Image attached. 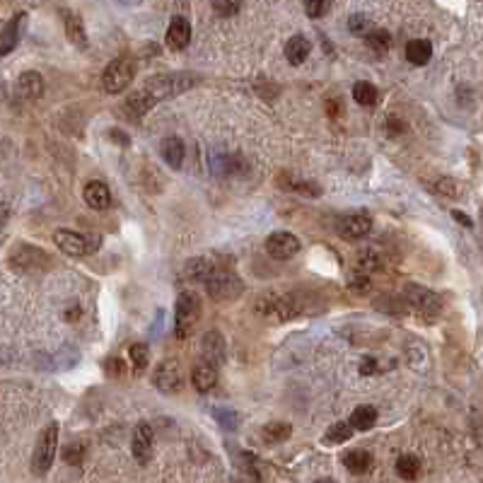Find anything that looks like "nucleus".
Here are the masks:
<instances>
[{"label":"nucleus","mask_w":483,"mask_h":483,"mask_svg":"<svg viewBox=\"0 0 483 483\" xmlns=\"http://www.w3.org/2000/svg\"><path fill=\"white\" fill-rule=\"evenodd\" d=\"M254 312H257L259 319L271 321V324H283V321L300 316L302 307L288 295H261L254 300Z\"/></svg>","instance_id":"f257e3e1"},{"label":"nucleus","mask_w":483,"mask_h":483,"mask_svg":"<svg viewBox=\"0 0 483 483\" xmlns=\"http://www.w3.org/2000/svg\"><path fill=\"white\" fill-rule=\"evenodd\" d=\"M196 83H198V75H193V73H164V75L150 78L145 89H148L158 102H162V99H169V97H174V94L186 92V89H191Z\"/></svg>","instance_id":"f03ea898"},{"label":"nucleus","mask_w":483,"mask_h":483,"mask_svg":"<svg viewBox=\"0 0 483 483\" xmlns=\"http://www.w3.org/2000/svg\"><path fill=\"white\" fill-rule=\"evenodd\" d=\"M201 297L191 290H184L177 297V310H174V334L177 339H186L193 331V326L201 319Z\"/></svg>","instance_id":"7ed1b4c3"},{"label":"nucleus","mask_w":483,"mask_h":483,"mask_svg":"<svg viewBox=\"0 0 483 483\" xmlns=\"http://www.w3.org/2000/svg\"><path fill=\"white\" fill-rule=\"evenodd\" d=\"M56 449H58V423H49L41 430L39 440L34 444V454H32V471L36 476H44L51 469L56 459Z\"/></svg>","instance_id":"20e7f679"},{"label":"nucleus","mask_w":483,"mask_h":483,"mask_svg":"<svg viewBox=\"0 0 483 483\" xmlns=\"http://www.w3.org/2000/svg\"><path fill=\"white\" fill-rule=\"evenodd\" d=\"M136 78V63L131 58H114L102 73V87L109 94L124 92Z\"/></svg>","instance_id":"39448f33"},{"label":"nucleus","mask_w":483,"mask_h":483,"mask_svg":"<svg viewBox=\"0 0 483 483\" xmlns=\"http://www.w3.org/2000/svg\"><path fill=\"white\" fill-rule=\"evenodd\" d=\"M206 292L213 297L215 302H230L237 300V297L244 292V283L237 273L232 271H217L211 281H206Z\"/></svg>","instance_id":"423d86ee"},{"label":"nucleus","mask_w":483,"mask_h":483,"mask_svg":"<svg viewBox=\"0 0 483 483\" xmlns=\"http://www.w3.org/2000/svg\"><path fill=\"white\" fill-rule=\"evenodd\" d=\"M54 242L56 247L63 254H68V257H87L89 252H94L99 247V239H92L89 235L73 230H56Z\"/></svg>","instance_id":"0eeeda50"},{"label":"nucleus","mask_w":483,"mask_h":483,"mask_svg":"<svg viewBox=\"0 0 483 483\" xmlns=\"http://www.w3.org/2000/svg\"><path fill=\"white\" fill-rule=\"evenodd\" d=\"M153 382L162 394H177V391H182V387H184L182 365H179L177 360H162V363L155 367Z\"/></svg>","instance_id":"6e6552de"},{"label":"nucleus","mask_w":483,"mask_h":483,"mask_svg":"<svg viewBox=\"0 0 483 483\" xmlns=\"http://www.w3.org/2000/svg\"><path fill=\"white\" fill-rule=\"evenodd\" d=\"M300 252V239L292 232H271L266 237V254L278 261H288Z\"/></svg>","instance_id":"1a4fd4ad"},{"label":"nucleus","mask_w":483,"mask_h":483,"mask_svg":"<svg viewBox=\"0 0 483 483\" xmlns=\"http://www.w3.org/2000/svg\"><path fill=\"white\" fill-rule=\"evenodd\" d=\"M372 230V217L365 213H355V215H343L336 222V232L343 239H363Z\"/></svg>","instance_id":"9d476101"},{"label":"nucleus","mask_w":483,"mask_h":483,"mask_svg":"<svg viewBox=\"0 0 483 483\" xmlns=\"http://www.w3.org/2000/svg\"><path fill=\"white\" fill-rule=\"evenodd\" d=\"M217 271H222V264L217 261L215 257H198L186 264L184 278H186V281H201L203 286H206V281H211Z\"/></svg>","instance_id":"9b49d317"},{"label":"nucleus","mask_w":483,"mask_h":483,"mask_svg":"<svg viewBox=\"0 0 483 483\" xmlns=\"http://www.w3.org/2000/svg\"><path fill=\"white\" fill-rule=\"evenodd\" d=\"M131 447H133L136 462H140V464L150 462V457H153V447H155V435H153V428H150L148 423L136 425L133 442H131Z\"/></svg>","instance_id":"f8f14e48"},{"label":"nucleus","mask_w":483,"mask_h":483,"mask_svg":"<svg viewBox=\"0 0 483 483\" xmlns=\"http://www.w3.org/2000/svg\"><path fill=\"white\" fill-rule=\"evenodd\" d=\"M404 295H406V300H409L418 312H423V314H438L440 312V297L435 295L433 290H425V288H420V286H409Z\"/></svg>","instance_id":"ddd939ff"},{"label":"nucleus","mask_w":483,"mask_h":483,"mask_svg":"<svg viewBox=\"0 0 483 483\" xmlns=\"http://www.w3.org/2000/svg\"><path fill=\"white\" fill-rule=\"evenodd\" d=\"M167 46L172 51H184L189 46V41H191V25H189L186 17H174L172 22H169V30H167Z\"/></svg>","instance_id":"4468645a"},{"label":"nucleus","mask_w":483,"mask_h":483,"mask_svg":"<svg viewBox=\"0 0 483 483\" xmlns=\"http://www.w3.org/2000/svg\"><path fill=\"white\" fill-rule=\"evenodd\" d=\"M201 355L206 363L211 365H220L222 360H225V339L220 336V331H208L201 341Z\"/></svg>","instance_id":"2eb2a0df"},{"label":"nucleus","mask_w":483,"mask_h":483,"mask_svg":"<svg viewBox=\"0 0 483 483\" xmlns=\"http://www.w3.org/2000/svg\"><path fill=\"white\" fill-rule=\"evenodd\" d=\"M278 186L283 191H292V193H302V196H319L321 189L316 184H312L310 179H302L297 174H288V172H281L278 174Z\"/></svg>","instance_id":"dca6fc26"},{"label":"nucleus","mask_w":483,"mask_h":483,"mask_svg":"<svg viewBox=\"0 0 483 483\" xmlns=\"http://www.w3.org/2000/svg\"><path fill=\"white\" fill-rule=\"evenodd\" d=\"M25 20H27L25 12H17V15L6 25V30L0 34V54L3 56H8L17 44H20V34H22V27H25Z\"/></svg>","instance_id":"f3484780"},{"label":"nucleus","mask_w":483,"mask_h":483,"mask_svg":"<svg viewBox=\"0 0 483 483\" xmlns=\"http://www.w3.org/2000/svg\"><path fill=\"white\" fill-rule=\"evenodd\" d=\"M191 382H193V389H196L198 394H208L217 382V367L211 365V363H206V360H201V363L193 367Z\"/></svg>","instance_id":"a211bd4d"},{"label":"nucleus","mask_w":483,"mask_h":483,"mask_svg":"<svg viewBox=\"0 0 483 483\" xmlns=\"http://www.w3.org/2000/svg\"><path fill=\"white\" fill-rule=\"evenodd\" d=\"M83 198L92 211H107L111 206V191L102 182H89L83 191Z\"/></svg>","instance_id":"6ab92c4d"},{"label":"nucleus","mask_w":483,"mask_h":483,"mask_svg":"<svg viewBox=\"0 0 483 483\" xmlns=\"http://www.w3.org/2000/svg\"><path fill=\"white\" fill-rule=\"evenodd\" d=\"M17 92L25 99H39L44 94V78L39 73H34V70H27L17 80Z\"/></svg>","instance_id":"aec40b11"},{"label":"nucleus","mask_w":483,"mask_h":483,"mask_svg":"<svg viewBox=\"0 0 483 483\" xmlns=\"http://www.w3.org/2000/svg\"><path fill=\"white\" fill-rule=\"evenodd\" d=\"M310 51H312L310 39H305L302 34L290 36L286 44V58L290 61V65H302L307 61V56H310Z\"/></svg>","instance_id":"412c9836"},{"label":"nucleus","mask_w":483,"mask_h":483,"mask_svg":"<svg viewBox=\"0 0 483 483\" xmlns=\"http://www.w3.org/2000/svg\"><path fill=\"white\" fill-rule=\"evenodd\" d=\"M155 104H158V99H155L153 94L143 87V89H136L133 94L126 97V111L133 114V116H143V114L150 111Z\"/></svg>","instance_id":"4be33fe9"},{"label":"nucleus","mask_w":483,"mask_h":483,"mask_svg":"<svg viewBox=\"0 0 483 483\" xmlns=\"http://www.w3.org/2000/svg\"><path fill=\"white\" fill-rule=\"evenodd\" d=\"M160 153H162V160L169 164V167L179 169L184 162V155H186V148H184V143L179 138H174V136H169V138L162 140V148H160Z\"/></svg>","instance_id":"5701e85b"},{"label":"nucleus","mask_w":483,"mask_h":483,"mask_svg":"<svg viewBox=\"0 0 483 483\" xmlns=\"http://www.w3.org/2000/svg\"><path fill=\"white\" fill-rule=\"evenodd\" d=\"M433 58V44L428 39H414L406 44V61L414 65H425Z\"/></svg>","instance_id":"b1692460"},{"label":"nucleus","mask_w":483,"mask_h":483,"mask_svg":"<svg viewBox=\"0 0 483 483\" xmlns=\"http://www.w3.org/2000/svg\"><path fill=\"white\" fill-rule=\"evenodd\" d=\"M343 464L350 473H367L372 469V454L365 449H350L348 454H343Z\"/></svg>","instance_id":"393cba45"},{"label":"nucleus","mask_w":483,"mask_h":483,"mask_svg":"<svg viewBox=\"0 0 483 483\" xmlns=\"http://www.w3.org/2000/svg\"><path fill=\"white\" fill-rule=\"evenodd\" d=\"M348 423L353 425V430L365 433V430L375 428V423H377V409H375V406H358V409L350 414Z\"/></svg>","instance_id":"a878e982"},{"label":"nucleus","mask_w":483,"mask_h":483,"mask_svg":"<svg viewBox=\"0 0 483 483\" xmlns=\"http://www.w3.org/2000/svg\"><path fill=\"white\" fill-rule=\"evenodd\" d=\"M65 34H68V39L73 41L78 49H87V32H85L83 20H80L78 15L65 12Z\"/></svg>","instance_id":"bb28decb"},{"label":"nucleus","mask_w":483,"mask_h":483,"mask_svg":"<svg viewBox=\"0 0 483 483\" xmlns=\"http://www.w3.org/2000/svg\"><path fill=\"white\" fill-rule=\"evenodd\" d=\"M353 99L363 107H375L377 99H380V92L372 83H365V80H360V83L353 85Z\"/></svg>","instance_id":"cd10ccee"},{"label":"nucleus","mask_w":483,"mask_h":483,"mask_svg":"<svg viewBox=\"0 0 483 483\" xmlns=\"http://www.w3.org/2000/svg\"><path fill=\"white\" fill-rule=\"evenodd\" d=\"M396 473H399L404 481H416L420 473V459L414 457V454H401L396 459Z\"/></svg>","instance_id":"c85d7f7f"},{"label":"nucleus","mask_w":483,"mask_h":483,"mask_svg":"<svg viewBox=\"0 0 483 483\" xmlns=\"http://www.w3.org/2000/svg\"><path fill=\"white\" fill-rule=\"evenodd\" d=\"M365 44H367V49H370V51H375L377 56H382V54L389 51L391 36H389V32H385V30H372L370 34L365 36Z\"/></svg>","instance_id":"c756f323"},{"label":"nucleus","mask_w":483,"mask_h":483,"mask_svg":"<svg viewBox=\"0 0 483 483\" xmlns=\"http://www.w3.org/2000/svg\"><path fill=\"white\" fill-rule=\"evenodd\" d=\"M350 435H353V425H350V423H334L324 433L321 442H324V444H341V442H345V440H350Z\"/></svg>","instance_id":"7c9ffc66"},{"label":"nucleus","mask_w":483,"mask_h":483,"mask_svg":"<svg viewBox=\"0 0 483 483\" xmlns=\"http://www.w3.org/2000/svg\"><path fill=\"white\" fill-rule=\"evenodd\" d=\"M428 189L433 193H438V196H442V198H457L459 196L457 182H454V179H449V177L433 179V182H428Z\"/></svg>","instance_id":"2f4dec72"},{"label":"nucleus","mask_w":483,"mask_h":483,"mask_svg":"<svg viewBox=\"0 0 483 483\" xmlns=\"http://www.w3.org/2000/svg\"><path fill=\"white\" fill-rule=\"evenodd\" d=\"M292 433V428L288 423H281V420H273V423H266L264 425V440L266 442H283L288 440Z\"/></svg>","instance_id":"473e14b6"},{"label":"nucleus","mask_w":483,"mask_h":483,"mask_svg":"<svg viewBox=\"0 0 483 483\" xmlns=\"http://www.w3.org/2000/svg\"><path fill=\"white\" fill-rule=\"evenodd\" d=\"M129 358H131V365H133L136 372L145 370V367H148V363H150V350H148V345H145V343H133V345L129 348Z\"/></svg>","instance_id":"72a5a7b5"},{"label":"nucleus","mask_w":483,"mask_h":483,"mask_svg":"<svg viewBox=\"0 0 483 483\" xmlns=\"http://www.w3.org/2000/svg\"><path fill=\"white\" fill-rule=\"evenodd\" d=\"M358 266L363 273H370L375 271V268L382 266V257L377 252H372V249H367V252H360L358 254Z\"/></svg>","instance_id":"f704fd0d"},{"label":"nucleus","mask_w":483,"mask_h":483,"mask_svg":"<svg viewBox=\"0 0 483 483\" xmlns=\"http://www.w3.org/2000/svg\"><path fill=\"white\" fill-rule=\"evenodd\" d=\"M348 30L353 32V34H358V36H367L372 30H375V27H372V22L367 20L365 15H353L348 20Z\"/></svg>","instance_id":"c9c22d12"},{"label":"nucleus","mask_w":483,"mask_h":483,"mask_svg":"<svg viewBox=\"0 0 483 483\" xmlns=\"http://www.w3.org/2000/svg\"><path fill=\"white\" fill-rule=\"evenodd\" d=\"M242 0H213V10L220 17H232L239 12Z\"/></svg>","instance_id":"e433bc0d"},{"label":"nucleus","mask_w":483,"mask_h":483,"mask_svg":"<svg viewBox=\"0 0 483 483\" xmlns=\"http://www.w3.org/2000/svg\"><path fill=\"white\" fill-rule=\"evenodd\" d=\"M83 454H85V447L80 442H70L63 447V459L68 464H73V466H78V464L83 462Z\"/></svg>","instance_id":"4c0bfd02"},{"label":"nucleus","mask_w":483,"mask_h":483,"mask_svg":"<svg viewBox=\"0 0 483 483\" xmlns=\"http://www.w3.org/2000/svg\"><path fill=\"white\" fill-rule=\"evenodd\" d=\"M329 10V0H305V12L310 17H324Z\"/></svg>","instance_id":"58836bf2"},{"label":"nucleus","mask_w":483,"mask_h":483,"mask_svg":"<svg viewBox=\"0 0 483 483\" xmlns=\"http://www.w3.org/2000/svg\"><path fill=\"white\" fill-rule=\"evenodd\" d=\"M104 372H107L109 377H121L126 372V365L121 358H107L104 360Z\"/></svg>","instance_id":"ea45409f"},{"label":"nucleus","mask_w":483,"mask_h":483,"mask_svg":"<svg viewBox=\"0 0 483 483\" xmlns=\"http://www.w3.org/2000/svg\"><path fill=\"white\" fill-rule=\"evenodd\" d=\"M213 416H215L222 423V428H227V430H232L237 425V416H235V411H230V409H215Z\"/></svg>","instance_id":"a19ab883"},{"label":"nucleus","mask_w":483,"mask_h":483,"mask_svg":"<svg viewBox=\"0 0 483 483\" xmlns=\"http://www.w3.org/2000/svg\"><path fill=\"white\" fill-rule=\"evenodd\" d=\"M385 131L389 136H401L406 131V124L401 121L399 116H389V118H387V124H385Z\"/></svg>","instance_id":"79ce46f5"},{"label":"nucleus","mask_w":483,"mask_h":483,"mask_svg":"<svg viewBox=\"0 0 483 483\" xmlns=\"http://www.w3.org/2000/svg\"><path fill=\"white\" fill-rule=\"evenodd\" d=\"M360 372H363V375H377V363L372 358H365L360 363Z\"/></svg>","instance_id":"37998d69"},{"label":"nucleus","mask_w":483,"mask_h":483,"mask_svg":"<svg viewBox=\"0 0 483 483\" xmlns=\"http://www.w3.org/2000/svg\"><path fill=\"white\" fill-rule=\"evenodd\" d=\"M109 136H111V138H114V143H118V145H129V143H131V140H129V136H126V133H124V131H121V129H111V131H109Z\"/></svg>","instance_id":"c03bdc74"},{"label":"nucleus","mask_w":483,"mask_h":483,"mask_svg":"<svg viewBox=\"0 0 483 483\" xmlns=\"http://www.w3.org/2000/svg\"><path fill=\"white\" fill-rule=\"evenodd\" d=\"M452 215H454V220H457L459 225H466V227H471V225H473V222L469 220V215H464L462 211H452Z\"/></svg>","instance_id":"a18cd8bd"},{"label":"nucleus","mask_w":483,"mask_h":483,"mask_svg":"<svg viewBox=\"0 0 483 483\" xmlns=\"http://www.w3.org/2000/svg\"><path fill=\"white\" fill-rule=\"evenodd\" d=\"M118 3H124V6H136V3H140V0H118Z\"/></svg>","instance_id":"49530a36"},{"label":"nucleus","mask_w":483,"mask_h":483,"mask_svg":"<svg viewBox=\"0 0 483 483\" xmlns=\"http://www.w3.org/2000/svg\"><path fill=\"white\" fill-rule=\"evenodd\" d=\"M316 483H336V481H331V478H319Z\"/></svg>","instance_id":"de8ad7c7"}]
</instances>
